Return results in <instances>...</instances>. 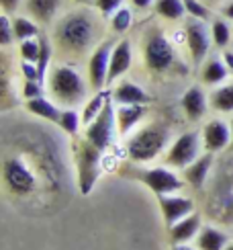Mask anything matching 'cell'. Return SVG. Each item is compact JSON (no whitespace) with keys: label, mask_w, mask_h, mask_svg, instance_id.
I'll use <instances>...</instances> for the list:
<instances>
[{"label":"cell","mask_w":233,"mask_h":250,"mask_svg":"<svg viewBox=\"0 0 233 250\" xmlns=\"http://www.w3.org/2000/svg\"><path fill=\"white\" fill-rule=\"evenodd\" d=\"M104 19L92 4H76L61 13L51 27V41L61 56L82 58L102 41Z\"/></svg>","instance_id":"6da1fadb"},{"label":"cell","mask_w":233,"mask_h":250,"mask_svg":"<svg viewBox=\"0 0 233 250\" xmlns=\"http://www.w3.org/2000/svg\"><path fill=\"white\" fill-rule=\"evenodd\" d=\"M47 92L51 95L61 109L74 107L86 103V95L90 90L88 80L70 64H58L47 74Z\"/></svg>","instance_id":"7a4b0ae2"},{"label":"cell","mask_w":233,"mask_h":250,"mask_svg":"<svg viewBox=\"0 0 233 250\" xmlns=\"http://www.w3.org/2000/svg\"><path fill=\"white\" fill-rule=\"evenodd\" d=\"M141 56L143 64L152 74H168V72L176 70L178 66V56L176 47L162 29L152 27L143 37L141 45Z\"/></svg>","instance_id":"3957f363"},{"label":"cell","mask_w":233,"mask_h":250,"mask_svg":"<svg viewBox=\"0 0 233 250\" xmlns=\"http://www.w3.org/2000/svg\"><path fill=\"white\" fill-rule=\"evenodd\" d=\"M168 144H170V129L162 123H150L129 138L127 154L133 162H150L164 152Z\"/></svg>","instance_id":"277c9868"},{"label":"cell","mask_w":233,"mask_h":250,"mask_svg":"<svg viewBox=\"0 0 233 250\" xmlns=\"http://www.w3.org/2000/svg\"><path fill=\"white\" fill-rule=\"evenodd\" d=\"M102 150L92 146L86 138L76 142V166H78V187L82 195H90L100 174Z\"/></svg>","instance_id":"5b68a950"},{"label":"cell","mask_w":233,"mask_h":250,"mask_svg":"<svg viewBox=\"0 0 233 250\" xmlns=\"http://www.w3.org/2000/svg\"><path fill=\"white\" fill-rule=\"evenodd\" d=\"M116 133H119V129H116V109H115L113 95H109L107 105L100 111V115L84 127V138L104 152L115 140Z\"/></svg>","instance_id":"8992f818"},{"label":"cell","mask_w":233,"mask_h":250,"mask_svg":"<svg viewBox=\"0 0 233 250\" xmlns=\"http://www.w3.org/2000/svg\"><path fill=\"white\" fill-rule=\"evenodd\" d=\"M2 179L13 195L25 197L37 189V174L31 170V166L23 158H19V156H8V158H4Z\"/></svg>","instance_id":"52a82bcc"},{"label":"cell","mask_w":233,"mask_h":250,"mask_svg":"<svg viewBox=\"0 0 233 250\" xmlns=\"http://www.w3.org/2000/svg\"><path fill=\"white\" fill-rule=\"evenodd\" d=\"M200 150H205L200 131H186L170 144L166 154V164L172 166V168H186L188 164H193L200 156Z\"/></svg>","instance_id":"ba28073f"},{"label":"cell","mask_w":233,"mask_h":250,"mask_svg":"<svg viewBox=\"0 0 233 250\" xmlns=\"http://www.w3.org/2000/svg\"><path fill=\"white\" fill-rule=\"evenodd\" d=\"M115 43L116 41L113 37L102 39L88 58V84L92 92L104 90V86H109V66Z\"/></svg>","instance_id":"9c48e42d"},{"label":"cell","mask_w":233,"mask_h":250,"mask_svg":"<svg viewBox=\"0 0 233 250\" xmlns=\"http://www.w3.org/2000/svg\"><path fill=\"white\" fill-rule=\"evenodd\" d=\"M184 37H186V47H188V56L193 60V64L198 66L203 64L209 56L211 49V27L207 25V21H198V19H186L184 21Z\"/></svg>","instance_id":"30bf717a"},{"label":"cell","mask_w":233,"mask_h":250,"mask_svg":"<svg viewBox=\"0 0 233 250\" xmlns=\"http://www.w3.org/2000/svg\"><path fill=\"white\" fill-rule=\"evenodd\" d=\"M200 135H203V146H205V152H221L225 150L229 142L233 140L231 135V125L225 123L223 119H211L203 125L200 129Z\"/></svg>","instance_id":"8fae6325"},{"label":"cell","mask_w":233,"mask_h":250,"mask_svg":"<svg viewBox=\"0 0 233 250\" xmlns=\"http://www.w3.org/2000/svg\"><path fill=\"white\" fill-rule=\"evenodd\" d=\"M141 181L150 187L155 195H170V193H176V191H180L184 187V181H180L172 170L164 168V166L143 172Z\"/></svg>","instance_id":"7c38bea8"},{"label":"cell","mask_w":233,"mask_h":250,"mask_svg":"<svg viewBox=\"0 0 233 250\" xmlns=\"http://www.w3.org/2000/svg\"><path fill=\"white\" fill-rule=\"evenodd\" d=\"M155 197H157V203H160V209H162L168 230L176 222L182 220V217L190 215L194 209V203L188 197H170V195H155Z\"/></svg>","instance_id":"4fadbf2b"},{"label":"cell","mask_w":233,"mask_h":250,"mask_svg":"<svg viewBox=\"0 0 233 250\" xmlns=\"http://www.w3.org/2000/svg\"><path fill=\"white\" fill-rule=\"evenodd\" d=\"M133 64V47L131 41L123 37L115 43L113 54H111V66H109V84H113L115 80H119L131 70Z\"/></svg>","instance_id":"5bb4252c"},{"label":"cell","mask_w":233,"mask_h":250,"mask_svg":"<svg viewBox=\"0 0 233 250\" xmlns=\"http://www.w3.org/2000/svg\"><path fill=\"white\" fill-rule=\"evenodd\" d=\"M66 0H25L23 13H27L31 19H35L37 23L43 25H54L56 19L61 15V6Z\"/></svg>","instance_id":"9a60e30c"},{"label":"cell","mask_w":233,"mask_h":250,"mask_svg":"<svg viewBox=\"0 0 233 250\" xmlns=\"http://www.w3.org/2000/svg\"><path fill=\"white\" fill-rule=\"evenodd\" d=\"M180 105H182V111L188 117V121H200L207 115V109L211 107L207 92L203 90V86H198V84L190 86L184 92L182 99H180Z\"/></svg>","instance_id":"2e32d148"},{"label":"cell","mask_w":233,"mask_h":250,"mask_svg":"<svg viewBox=\"0 0 233 250\" xmlns=\"http://www.w3.org/2000/svg\"><path fill=\"white\" fill-rule=\"evenodd\" d=\"M111 95L116 105H150L152 103V97L137 82H131V80L119 82Z\"/></svg>","instance_id":"e0dca14e"},{"label":"cell","mask_w":233,"mask_h":250,"mask_svg":"<svg viewBox=\"0 0 233 250\" xmlns=\"http://www.w3.org/2000/svg\"><path fill=\"white\" fill-rule=\"evenodd\" d=\"M25 109L39 119H45L49 123H58L61 115V107L54 99H45V97H37V99H29L25 101Z\"/></svg>","instance_id":"ac0fdd59"},{"label":"cell","mask_w":233,"mask_h":250,"mask_svg":"<svg viewBox=\"0 0 233 250\" xmlns=\"http://www.w3.org/2000/svg\"><path fill=\"white\" fill-rule=\"evenodd\" d=\"M211 166H213V152H205L203 156H198L193 164H188L184 168V181L188 185H193L194 189H200L207 181Z\"/></svg>","instance_id":"d6986e66"},{"label":"cell","mask_w":233,"mask_h":250,"mask_svg":"<svg viewBox=\"0 0 233 250\" xmlns=\"http://www.w3.org/2000/svg\"><path fill=\"white\" fill-rule=\"evenodd\" d=\"M147 111V105H119L116 107V129L119 135H127L139 123Z\"/></svg>","instance_id":"ffe728a7"},{"label":"cell","mask_w":233,"mask_h":250,"mask_svg":"<svg viewBox=\"0 0 233 250\" xmlns=\"http://www.w3.org/2000/svg\"><path fill=\"white\" fill-rule=\"evenodd\" d=\"M229 76V68L223 58H209L205 60L203 68H200V80L207 86H219L223 84Z\"/></svg>","instance_id":"44dd1931"},{"label":"cell","mask_w":233,"mask_h":250,"mask_svg":"<svg viewBox=\"0 0 233 250\" xmlns=\"http://www.w3.org/2000/svg\"><path fill=\"white\" fill-rule=\"evenodd\" d=\"M198 230H200V215L190 213L170 228V236L176 244H182V242L190 240V238H194Z\"/></svg>","instance_id":"7402d4cb"},{"label":"cell","mask_w":233,"mask_h":250,"mask_svg":"<svg viewBox=\"0 0 233 250\" xmlns=\"http://www.w3.org/2000/svg\"><path fill=\"white\" fill-rule=\"evenodd\" d=\"M154 13L162 21H168V23L184 21L186 19L184 0H155L154 2Z\"/></svg>","instance_id":"603a6c76"},{"label":"cell","mask_w":233,"mask_h":250,"mask_svg":"<svg viewBox=\"0 0 233 250\" xmlns=\"http://www.w3.org/2000/svg\"><path fill=\"white\" fill-rule=\"evenodd\" d=\"M13 29H15L17 41H25V39L39 37L41 35V25L37 23L35 19H31L27 13L13 15Z\"/></svg>","instance_id":"cb8c5ba5"},{"label":"cell","mask_w":233,"mask_h":250,"mask_svg":"<svg viewBox=\"0 0 233 250\" xmlns=\"http://www.w3.org/2000/svg\"><path fill=\"white\" fill-rule=\"evenodd\" d=\"M209 105L217 113H233V82L219 84L209 95Z\"/></svg>","instance_id":"d4e9b609"},{"label":"cell","mask_w":233,"mask_h":250,"mask_svg":"<svg viewBox=\"0 0 233 250\" xmlns=\"http://www.w3.org/2000/svg\"><path fill=\"white\" fill-rule=\"evenodd\" d=\"M109 95L111 92H107V90H98V92H92L90 99H86V103H84V107H82V125L84 127L100 115V111L107 105Z\"/></svg>","instance_id":"484cf974"},{"label":"cell","mask_w":233,"mask_h":250,"mask_svg":"<svg viewBox=\"0 0 233 250\" xmlns=\"http://www.w3.org/2000/svg\"><path fill=\"white\" fill-rule=\"evenodd\" d=\"M229 242L227 234H223L217 228H203L198 234V248L200 250H225Z\"/></svg>","instance_id":"4316f807"},{"label":"cell","mask_w":233,"mask_h":250,"mask_svg":"<svg viewBox=\"0 0 233 250\" xmlns=\"http://www.w3.org/2000/svg\"><path fill=\"white\" fill-rule=\"evenodd\" d=\"M107 23H109V29L113 31V33L125 35L127 31L131 29V25H133V8L121 6L119 10H116V13H113V15L107 19Z\"/></svg>","instance_id":"83f0119b"},{"label":"cell","mask_w":233,"mask_h":250,"mask_svg":"<svg viewBox=\"0 0 233 250\" xmlns=\"http://www.w3.org/2000/svg\"><path fill=\"white\" fill-rule=\"evenodd\" d=\"M231 37H233V31L227 23V19H215L211 23V39H213V45H217L219 49H225L231 43Z\"/></svg>","instance_id":"f1b7e54d"},{"label":"cell","mask_w":233,"mask_h":250,"mask_svg":"<svg viewBox=\"0 0 233 250\" xmlns=\"http://www.w3.org/2000/svg\"><path fill=\"white\" fill-rule=\"evenodd\" d=\"M59 129L63 133L72 135V138H76L78 131H80V125H82V113H78L74 107H68V109H61V115H59Z\"/></svg>","instance_id":"f546056e"},{"label":"cell","mask_w":233,"mask_h":250,"mask_svg":"<svg viewBox=\"0 0 233 250\" xmlns=\"http://www.w3.org/2000/svg\"><path fill=\"white\" fill-rule=\"evenodd\" d=\"M39 56H41V35L19 41V58L23 62H33V64H37Z\"/></svg>","instance_id":"4dcf8cb0"},{"label":"cell","mask_w":233,"mask_h":250,"mask_svg":"<svg viewBox=\"0 0 233 250\" xmlns=\"http://www.w3.org/2000/svg\"><path fill=\"white\" fill-rule=\"evenodd\" d=\"M186 17L198 19V21H209L211 19V6L203 0H184Z\"/></svg>","instance_id":"1f68e13d"},{"label":"cell","mask_w":233,"mask_h":250,"mask_svg":"<svg viewBox=\"0 0 233 250\" xmlns=\"http://www.w3.org/2000/svg\"><path fill=\"white\" fill-rule=\"evenodd\" d=\"M15 41H17V37H15V29H13V17L2 13L0 15V45L6 49L13 45Z\"/></svg>","instance_id":"d6a6232c"},{"label":"cell","mask_w":233,"mask_h":250,"mask_svg":"<svg viewBox=\"0 0 233 250\" xmlns=\"http://www.w3.org/2000/svg\"><path fill=\"white\" fill-rule=\"evenodd\" d=\"M92 6L97 8L104 19H109L121 6H125V0H92Z\"/></svg>","instance_id":"836d02e7"},{"label":"cell","mask_w":233,"mask_h":250,"mask_svg":"<svg viewBox=\"0 0 233 250\" xmlns=\"http://www.w3.org/2000/svg\"><path fill=\"white\" fill-rule=\"evenodd\" d=\"M43 97V82L39 80H23V99H37Z\"/></svg>","instance_id":"e575fe53"},{"label":"cell","mask_w":233,"mask_h":250,"mask_svg":"<svg viewBox=\"0 0 233 250\" xmlns=\"http://www.w3.org/2000/svg\"><path fill=\"white\" fill-rule=\"evenodd\" d=\"M20 74H23V80H39L41 82L39 68H37V64H33V62L20 60Z\"/></svg>","instance_id":"d590c367"},{"label":"cell","mask_w":233,"mask_h":250,"mask_svg":"<svg viewBox=\"0 0 233 250\" xmlns=\"http://www.w3.org/2000/svg\"><path fill=\"white\" fill-rule=\"evenodd\" d=\"M23 4L25 0H0V8H2V13L6 15H17L19 10H23Z\"/></svg>","instance_id":"8d00e7d4"},{"label":"cell","mask_w":233,"mask_h":250,"mask_svg":"<svg viewBox=\"0 0 233 250\" xmlns=\"http://www.w3.org/2000/svg\"><path fill=\"white\" fill-rule=\"evenodd\" d=\"M154 2H155V0H129L131 8H133V10H139V13L154 8Z\"/></svg>","instance_id":"74e56055"},{"label":"cell","mask_w":233,"mask_h":250,"mask_svg":"<svg viewBox=\"0 0 233 250\" xmlns=\"http://www.w3.org/2000/svg\"><path fill=\"white\" fill-rule=\"evenodd\" d=\"M219 13H221V17H223V19L233 21V0H225V2L219 6Z\"/></svg>","instance_id":"f35d334b"},{"label":"cell","mask_w":233,"mask_h":250,"mask_svg":"<svg viewBox=\"0 0 233 250\" xmlns=\"http://www.w3.org/2000/svg\"><path fill=\"white\" fill-rule=\"evenodd\" d=\"M223 60H225V64H227V68H229V72L233 74V51H223Z\"/></svg>","instance_id":"ab89813d"},{"label":"cell","mask_w":233,"mask_h":250,"mask_svg":"<svg viewBox=\"0 0 233 250\" xmlns=\"http://www.w3.org/2000/svg\"><path fill=\"white\" fill-rule=\"evenodd\" d=\"M203 2H207L209 6H215V4H223L225 0H203Z\"/></svg>","instance_id":"60d3db41"},{"label":"cell","mask_w":233,"mask_h":250,"mask_svg":"<svg viewBox=\"0 0 233 250\" xmlns=\"http://www.w3.org/2000/svg\"><path fill=\"white\" fill-rule=\"evenodd\" d=\"M74 4H92V0H70Z\"/></svg>","instance_id":"b9f144b4"},{"label":"cell","mask_w":233,"mask_h":250,"mask_svg":"<svg viewBox=\"0 0 233 250\" xmlns=\"http://www.w3.org/2000/svg\"><path fill=\"white\" fill-rule=\"evenodd\" d=\"M174 250H193V248H188V246H184V244H176Z\"/></svg>","instance_id":"7bdbcfd3"},{"label":"cell","mask_w":233,"mask_h":250,"mask_svg":"<svg viewBox=\"0 0 233 250\" xmlns=\"http://www.w3.org/2000/svg\"><path fill=\"white\" fill-rule=\"evenodd\" d=\"M225 250H233V242H231V244H227V246H225Z\"/></svg>","instance_id":"ee69618b"},{"label":"cell","mask_w":233,"mask_h":250,"mask_svg":"<svg viewBox=\"0 0 233 250\" xmlns=\"http://www.w3.org/2000/svg\"><path fill=\"white\" fill-rule=\"evenodd\" d=\"M229 125H231V135H233V117H231V123H229ZM231 142H233V140H231Z\"/></svg>","instance_id":"f6af8a7d"}]
</instances>
